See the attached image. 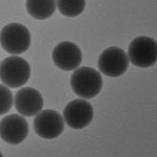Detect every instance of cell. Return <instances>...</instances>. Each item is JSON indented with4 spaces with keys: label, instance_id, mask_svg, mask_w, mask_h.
I'll return each instance as SVG.
<instances>
[{
    "label": "cell",
    "instance_id": "cell-1",
    "mask_svg": "<svg viewBox=\"0 0 157 157\" xmlns=\"http://www.w3.org/2000/svg\"><path fill=\"white\" fill-rule=\"evenodd\" d=\"M70 86L75 94L81 98L89 100L101 92L103 88V78L94 68L78 67L70 77Z\"/></svg>",
    "mask_w": 157,
    "mask_h": 157
},
{
    "label": "cell",
    "instance_id": "cell-2",
    "mask_svg": "<svg viewBox=\"0 0 157 157\" xmlns=\"http://www.w3.org/2000/svg\"><path fill=\"white\" fill-rule=\"evenodd\" d=\"M30 65L18 56H11L0 63V80L7 88H19L30 78Z\"/></svg>",
    "mask_w": 157,
    "mask_h": 157
},
{
    "label": "cell",
    "instance_id": "cell-3",
    "mask_svg": "<svg viewBox=\"0 0 157 157\" xmlns=\"http://www.w3.org/2000/svg\"><path fill=\"white\" fill-rule=\"evenodd\" d=\"M32 43L30 33L21 23H9L0 32V45L7 54L18 56L27 52Z\"/></svg>",
    "mask_w": 157,
    "mask_h": 157
},
{
    "label": "cell",
    "instance_id": "cell-4",
    "mask_svg": "<svg viewBox=\"0 0 157 157\" xmlns=\"http://www.w3.org/2000/svg\"><path fill=\"white\" fill-rule=\"evenodd\" d=\"M127 56L129 62L136 67L148 68L153 66L157 59L156 41L150 37H136L129 45Z\"/></svg>",
    "mask_w": 157,
    "mask_h": 157
},
{
    "label": "cell",
    "instance_id": "cell-5",
    "mask_svg": "<svg viewBox=\"0 0 157 157\" xmlns=\"http://www.w3.org/2000/svg\"><path fill=\"white\" fill-rule=\"evenodd\" d=\"M98 69L107 77L117 78L127 71L129 59L127 52L120 47H109L98 58Z\"/></svg>",
    "mask_w": 157,
    "mask_h": 157
},
{
    "label": "cell",
    "instance_id": "cell-6",
    "mask_svg": "<svg viewBox=\"0 0 157 157\" xmlns=\"http://www.w3.org/2000/svg\"><path fill=\"white\" fill-rule=\"evenodd\" d=\"M92 118L93 108L84 98H77L68 103L63 112L64 123L75 130H81L89 126Z\"/></svg>",
    "mask_w": 157,
    "mask_h": 157
},
{
    "label": "cell",
    "instance_id": "cell-7",
    "mask_svg": "<svg viewBox=\"0 0 157 157\" xmlns=\"http://www.w3.org/2000/svg\"><path fill=\"white\" fill-rule=\"evenodd\" d=\"M63 116L55 110L40 111L34 121L35 132L43 139H54L59 137L64 131Z\"/></svg>",
    "mask_w": 157,
    "mask_h": 157
},
{
    "label": "cell",
    "instance_id": "cell-8",
    "mask_svg": "<svg viewBox=\"0 0 157 157\" xmlns=\"http://www.w3.org/2000/svg\"><path fill=\"white\" fill-rule=\"evenodd\" d=\"M29 135V124L22 115L10 114L0 121V137L10 145H19Z\"/></svg>",
    "mask_w": 157,
    "mask_h": 157
},
{
    "label": "cell",
    "instance_id": "cell-9",
    "mask_svg": "<svg viewBox=\"0 0 157 157\" xmlns=\"http://www.w3.org/2000/svg\"><path fill=\"white\" fill-rule=\"evenodd\" d=\"M82 60L81 49L77 44L70 41L59 43L52 52V61L55 65L64 71L75 70L81 65Z\"/></svg>",
    "mask_w": 157,
    "mask_h": 157
},
{
    "label": "cell",
    "instance_id": "cell-10",
    "mask_svg": "<svg viewBox=\"0 0 157 157\" xmlns=\"http://www.w3.org/2000/svg\"><path fill=\"white\" fill-rule=\"evenodd\" d=\"M14 103L17 111L26 117L37 115L44 105L41 93L32 87H23L17 91Z\"/></svg>",
    "mask_w": 157,
    "mask_h": 157
},
{
    "label": "cell",
    "instance_id": "cell-11",
    "mask_svg": "<svg viewBox=\"0 0 157 157\" xmlns=\"http://www.w3.org/2000/svg\"><path fill=\"white\" fill-rule=\"evenodd\" d=\"M57 9L56 0H26L27 13L37 20L48 19Z\"/></svg>",
    "mask_w": 157,
    "mask_h": 157
},
{
    "label": "cell",
    "instance_id": "cell-12",
    "mask_svg": "<svg viewBox=\"0 0 157 157\" xmlns=\"http://www.w3.org/2000/svg\"><path fill=\"white\" fill-rule=\"evenodd\" d=\"M59 12L65 17H77L85 10L86 0H56Z\"/></svg>",
    "mask_w": 157,
    "mask_h": 157
},
{
    "label": "cell",
    "instance_id": "cell-13",
    "mask_svg": "<svg viewBox=\"0 0 157 157\" xmlns=\"http://www.w3.org/2000/svg\"><path fill=\"white\" fill-rule=\"evenodd\" d=\"M14 104L12 91L6 86L0 84V115L9 112Z\"/></svg>",
    "mask_w": 157,
    "mask_h": 157
},
{
    "label": "cell",
    "instance_id": "cell-14",
    "mask_svg": "<svg viewBox=\"0 0 157 157\" xmlns=\"http://www.w3.org/2000/svg\"><path fill=\"white\" fill-rule=\"evenodd\" d=\"M0 157H3V155H2V153H1V151H0Z\"/></svg>",
    "mask_w": 157,
    "mask_h": 157
}]
</instances>
